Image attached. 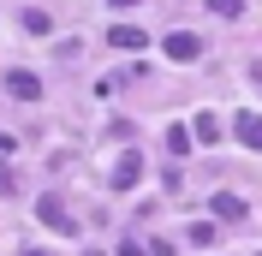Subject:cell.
<instances>
[{"label": "cell", "instance_id": "cell-1", "mask_svg": "<svg viewBox=\"0 0 262 256\" xmlns=\"http://www.w3.org/2000/svg\"><path fill=\"white\" fill-rule=\"evenodd\" d=\"M36 215H42V221H48L54 232H66V239H72V232H78V221H72V215H66V203H60V197H42V208H36Z\"/></svg>", "mask_w": 262, "mask_h": 256}, {"label": "cell", "instance_id": "cell-2", "mask_svg": "<svg viewBox=\"0 0 262 256\" xmlns=\"http://www.w3.org/2000/svg\"><path fill=\"white\" fill-rule=\"evenodd\" d=\"M137 179H143V155H119V167L107 173V185H114V191H131Z\"/></svg>", "mask_w": 262, "mask_h": 256}, {"label": "cell", "instance_id": "cell-3", "mask_svg": "<svg viewBox=\"0 0 262 256\" xmlns=\"http://www.w3.org/2000/svg\"><path fill=\"white\" fill-rule=\"evenodd\" d=\"M161 48H167V60H179V66H185V60H196V54H203V42H196L191 30H173Z\"/></svg>", "mask_w": 262, "mask_h": 256}, {"label": "cell", "instance_id": "cell-4", "mask_svg": "<svg viewBox=\"0 0 262 256\" xmlns=\"http://www.w3.org/2000/svg\"><path fill=\"white\" fill-rule=\"evenodd\" d=\"M107 42H114L119 54H143V48H149V36L137 30V24H114V30H107Z\"/></svg>", "mask_w": 262, "mask_h": 256}, {"label": "cell", "instance_id": "cell-5", "mask_svg": "<svg viewBox=\"0 0 262 256\" xmlns=\"http://www.w3.org/2000/svg\"><path fill=\"white\" fill-rule=\"evenodd\" d=\"M6 90H12L18 101H36L42 96V78H36V72H6Z\"/></svg>", "mask_w": 262, "mask_h": 256}, {"label": "cell", "instance_id": "cell-6", "mask_svg": "<svg viewBox=\"0 0 262 256\" xmlns=\"http://www.w3.org/2000/svg\"><path fill=\"white\" fill-rule=\"evenodd\" d=\"M232 131H238V143H245V149H262V113H238Z\"/></svg>", "mask_w": 262, "mask_h": 256}, {"label": "cell", "instance_id": "cell-7", "mask_svg": "<svg viewBox=\"0 0 262 256\" xmlns=\"http://www.w3.org/2000/svg\"><path fill=\"white\" fill-rule=\"evenodd\" d=\"M214 215H221V221H245V197H232V191H221V197H214Z\"/></svg>", "mask_w": 262, "mask_h": 256}, {"label": "cell", "instance_id": "cell-8", "mask_svg": "<svg viewBox=\"0 0 262 256\" xmlns=\"http://www.w3.org/2000/svg\"><path fill=\"white\" fill-rule=\"evenodd\" d=\"M196 143H214V137H221V119H214V113H196Z\"/></svg>", "mask_w": 262, "mask_h": 256}, {"label": "cell", "instance_id": "cell-9", "mask_svg": "<svg viewBox=\"0 0 262 256\" xmlns=\"http://www.w3.org/2000/svg\"><path fill=\"white\" fill-rule=\"evenodd\" d=\"M191 143H196V131H185V125L167 131V149H173V155H191Z\"/></svg>", "mask_w": 262, "mask_h": 256}, {"label": "cell", "instance_id": "cell-10", "mask_svg": "<svg viewBox=\"0 0 262 256\" xmlns=\"http://www.w3.org/2000/svg\"><path fill=\"white\" fill-rule=\"evenodd\" d=\"M209 12H221V18H238V12H245V0H209Z\"/></svg>", "mask_w": 262, "mask_h": 256}, {"label": "cell", "instance_id": "cell-11", "mask_svg": "<svg viewBox=\"0 0 262 256\" xmlns=\"http://www.w3.org/2000/svg\"><path fill=\"white\" fill-rule=\"evenodd\" d=\"M0 191H6V197H12V191H18V179H12V173H6V167H0Z\"/></svg>", "mask_w": 262, "mask_h": 256}, {"label": "cell", "instance_id": "cell-12", "mask_svg": "<svg viewBox=\"0 0 262 256\" xmlns=\"http://www.w3.org/2000/svg\"><path fill=\"white\" fill-rule=\"evenodd\" d=\"M119 256H143V244H137V239H125V244H119Z\"/></svg>", "mask_w": 262, "mask_h": 256}, {"label": "cell", "instance_id": "cell-13", "mask_svg": "<svg viewBox=\"0 0 262 256\" xmlns=\"http://www.w3.org/2000/svg\"><path fill=\"white\" fill-rule=\"evenodd\" d=\"M107 6H137V0H107Z\"/></svg>", "mask_w": 262, "mask_h": 256}, {"label": "cell", "instance_id": "cell-14", "mask_svg": "<svg viewBox=\"0 0 262 256\" xmlns=\"http://www.w3.org/2000/svg\"><path fill=\"white\" fill-rule=\"evenodd\" d=\"M250 78H256V83H262V66H256V72H250Z\"/></svg>", "mask_w": 262, "mask_h": 256}, {"label": "cell", "instance_id": "cell-15", "mask_svg": "<svg viewBox=\"0 0 262 256\" xmlns=\"http://www.w3.org/2000/svg\"><path fill=\"white\" fill-rule=\"evenodd\" d=\"M24 256H36V250H24Z\"/></svg>", "mask_w": 262, "mask_h": 256}]
</instances>
